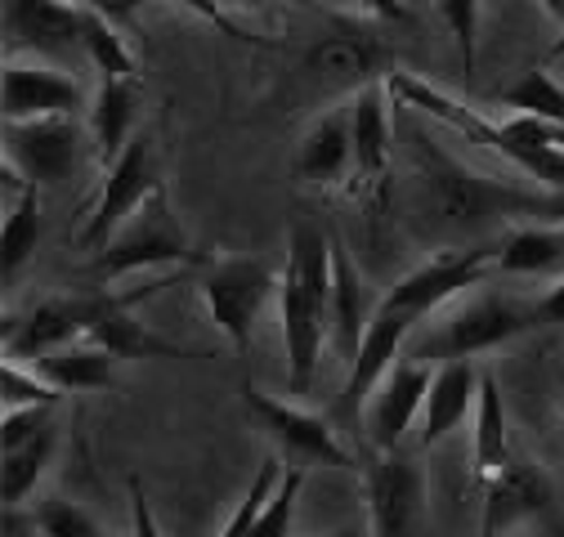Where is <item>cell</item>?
<instances>
[{
    "mask_svg": "<svg viewBox=\"0 0 564 537\" xmlns=\"http://www.w3.org/2000/svg\"><path fill=\"white\" fill-rule=\"evenodd\" d=\"M327 300H332V238L314 224H296L288 238L282 264V346H288V385L292 394H310L318 354L327 341Z\"/></svg>",
    "mask_w": 564,
    "mask_h": 537,
    "instance_id": "obj_1",
    "label": "cell"
},
{
    "mask_svg": "<svg viewBox=\"0 0 564 537\" xmlns=\"http://www.w3.org/2000/svg\"><path fill=\"white\" fill-rule=\"evenodd\" d=\"M542 327L538 300H520V296H502L488 292L475 296L466 305H457L444 322H435L431 331H421L416 341L408 346V359L421 363H448V359H475L484 350H498L516 336Z\"/></svg>",
    "mask_w": 564,
    "mask_h": 537,
    "instance_id": "obj_2",
    "label": "cell"
},
{
    "mask_svg": "<svg viewBox=\"0 0 564 537\" xmlns=\"http://www.w3.org/2000/svg\"><path fill=\"white\" fill-rule=\"evenodd\" d=\"M188 260H206L202 251H193L180 216L171 211L166 184L158 193H149L134 207V216L95 251V260L86 264L90 283H112L134 268H162V264H188Z\"/></svg>",
    "mask_w": 564,
    "mask_h": 537,
    "instance_id": "obj_3",
    "label": "cell"
},
{
    "mask_svg": "<svg viewBox=\"0 0 564 537\" xmlns=\"http://www.w3.org/2000/svg\"><path fill=\"white\" fill-rule=\"evenodd\" d=\"M180 278H162V283H144L134 292H104V287H86V292H67V296H50L45 305L32 309V318L10 336V354L14 359H41L50 350H63L95 331V322L104 314H112L121 300L130 296H158L162 287H175Z\"/></svg>",
    "mask_w": 564,
    "mask_h": 537,
    "instance_id": "obj_4",
    "label": "cell"
},
{
    "mask_svg": "<svg viewBox=\"0 0 564 537\" xmlns=\"http://www.w3.org/2000/svg\"><path fill=\"white\" fill-rule=\"evenodd\" d=\"M282 274L260 260V255H225V260H206L202 274V296L210 309V322H216L234 350L251 346V331L260 322V309L278 296Z\"/></svg>",
    "mask_w": 564,
    "mask_h": 537,
    "instance_id": "obj_5",
    "label": "cell"
},
{
    "mask_svg": "<svg viewBox=\"0 0 564 537\" xmlns=\"http://www.w3.org/2000/svg\"><path fill=\"white\" fill-rule=\"evenodd\" d=\"M416 175L426 184V197L431 207L453 220L457 229H479L488 220H502V216H516L520 207V193L498 184V179H479L470 175L466 166H457L448 153H440L431 140H421V153H416Z\"/></svg>",
    "mask_w": 564,
    "mask_h": 537,
    "instance_id": "obj_6",
    "label": "cell"
},
{
    "mask_svg": "<svg viewBox=\"0 0 564 537\" xmlns=\"http://www.w3.org/2000/svg\"><path fill=\"white\" fill-rule=\"evenodd\" d=\"M158 188H162V153H158V140H153V130H134L130 144L121 149V157L104 175L99 207H95L90 224L82 229V246L86 251H99L134 216L139 201H144L149 193H158Z\"/></svg>",
    "mask_w": 564,
    "mask_h": 537,
    "instance_id": "obj_7",
    "label": "cell"
},
{
    "mask_svg": "<svg viewBox=\"0 0 564 537\" xmlns=\"http://www.w3.org/2000/svg\"><path fill=\"white\" fill-rule=\"evenodd\" d=\"M368 524L377 537H399L426 524V465L403 448H372L368 465Z\"/></svg>",
    "mask_w": 564,
    "mask_h": 537,
    "instance_id": "obj_8",
    "label": "cell"
},
{
    "mask_svg": "<svg viewBox=\"0 0 564 537\" xmlns=\"http://www.w3.org/2000/svg\"><path fill=\"white\" fill-rule=\"evenodd\" d=\"M86 130L77 112H54L32 121H6V157L32 179V184H63L82 166Z\"/></svg>",
    "mask_w": 564,
    "mask_h": 537,
    "instance_id": "obj_9",
    "label": "cell"
},
{
    "mask_svg": "<svg viewBox=\"0 0 564 537\" xmlns=\"http://www.w3.org/2000/svg\"><path fill=\"white\" fill-rule=\"evenodd\" d=\"M488 268H498V246H466V251H440L435 260H426L412 274H403L386 296L381 305L408 314V318H426L435 314L444 300L462 296L466 287L484 283Z\"/></svg>",
    "mask_w": 564,
    "mask_h": 537,
    "instance_id": "obj_10",
    "label": "cell"
},
{
    "mask_svg": "<svg viewBox=\"0 0 564 537\" xmlns=\"http://www.w3.org/2000/svg\"><path fill=\"white\" fill-rule=\"evenodd\" d=\"M6 50H36L54 63L86 54V6L77 0H6Z\"/></svg>",
    "mask_w": 564,
    "mask_h": 537,
    "instance_id": "obj_11",
    "label": "cell"
},
{
    "mask_svg": "<svg viewBox=\"0 0 564 537\" xmlns=\"http://www.w3.org/2000/svg\"><path fill=\"white\" fill-rule=\"evenodd\" d=\"M242 403H247V413H251L282 448H288L292 457L318 461V465H336V470H359L355 452H349V448L336 439L332 421H323V417H314V413H305V408H292V403H278V398L260 394L251 381L242 385Z\"/></svg>",
    "mask_w": 564,
    "mask_h": 537,
    "instance_id": "obj_12",
    "label": "cell"
},
{
    "mask_svg": "<svg viewBox=\"0 0 564 537\" xmlns=\"http://www.w3.org/2000/svg\"><path fill=\"white\" fill-rule=\"evenodd\" d=\"M435 372L431 363L421 359H394L390 372L381 376L377 394L368 398V413H364V435H368V448H399L412 417L426 408V390H431Z\"/></svg>",
    "mask_w": 564,
    "mask_h": 537,
    "instance_id": "obj_13",
    "label": "cell"
},
{
    "mask_svg": "<svg viewBox=\"0 0 564 537\" xmlns=\"http://www.w3.org/2000/svg\"><path fill=\"white\" fill-rule=\"evenodd\" d=\"M377 296L364 278V268L355 264V255L345 251L340 238H332V300H327V341L340 350L345 363H355L364 331L377 314Z\"/></svg>",
    "mask_w": 564,
    "mask_h": 537,
    "instance_id": "obj_14",
    "label": "cell"
},
{
    "mask_svg": "<svg viewBox=\"0 0 564 537\" xmlns=\"http://www.w3.org/2000/svg\"><path fill=\"white\" fill-rule=\"evenodd\" d=\"M479 493H484V519H479L484 537H498V533L524 524L529 515H542L555 502L546 475L538 465H529L524 457H511L507 465L492 470Z\"/></svg>",
    "mask_w": 564,
    "mask_h": 537,
    "instance_id": "obj_15",
    "label": "cell"
},
{
    "mask_svg": "<svg viewBox=\"0 0 564 537\" xmlns=\"http://www.w3.org/2000/svg\"><path fill=\"white\" fill-rule=\"evenodd\" d=\"M296 179L310 188L355 184V125H349V108H332L310 125L296 153Z\"/></svg>",
    "mask_w": 564,
    "mask_h": 537,
    "instance_id": "obj_16",
    "label": "cell"
},
{
    "mask_svg": "<svg viewBox=\"0 0 564 537\" xmlns=\"http://www.w3.org/2000/svg\"><path fill=\"white\" fill-rule=\"evenodd\" d=\"M390 108L394 95L381 81L355 90L349 103V125H355V188H372L390 171Z\"/></svg>",
    "mask_w": 564,
    "mask_h": 537,
    "instance_id": "obj_17",
    "label": "cell"
},
{
    "mask_svg": "<svg viewBox=\"0 0 564 537\" xmlns=\"http://www.w3.org/2000/svg\"><path fill=\"white\" fill-rule=\"evenodd\" d=\"M86 90L63 67H6V121H32L54 112H82Z\"/></svg>",
    "mask_w": 564,
    "mask_h": 537,
    "instance_id": "obj_18",
    "label": "cell"
},
{
    "mask_svg": "<svg viewBox=\"0 0 564 537\" xmlns=\"http://www.w3.org/2000/svg\"><path fill=\"white\" fill-rule=\"evenodd\" d=\"M475 390H479V376H475L470 359L440 363V372L426 390V408H421V448H431L435 439H444L448 430L462 426V417L475 403Z\"/></svg>",
    "mask_w": 564,
    "mask_h": 537,
    "instance_id": "obj_19",
    "label": "cell"
},
{
    "mask_svg": "<svg viewBox=\"0 0 564 537\" xmlns=\"http://www.w3.org/2000/svg\"><path fill=\"white\" fill-rule=\"evenodd\" d=\"M32 368L54 381L63 394H82V390H112L117 385V354L104 350L99 341L82 336V341L63 346V350H50L41 359H32Z\"/></svg>",
    "mask_w": 564,
    "mask_h": 537,
    "instance_id": "obj_20",
    "label": "cell"
},
{
    "mask_svg": "<svg viewBox=\"0 0 564 537\" xmlns=\"http://www.w3.org/2000/svg\"><path fill=\"white\" fill-rule=\"evenodd\" d=\"M149 296H130V300H121L112 314H104L99 322H95V331H90V341H99L104 350H112L117 359H206V350L197 354V350H184V346H175V341H166V336H158V331H149L144 322H139L130 309L134 305H144Z\"/></svg>",
    "mask_w": 564,
    "mask_h": 537,
    "instance_id": "obj_21",
    "label": "cell"
},
{
    "mask_svg": "<svg viewBox=\"0 0 564 537\" xmlns=\"http://www.w3.org/2000/svg\"><path fill=\"white\" fill-rule=\"evenodd\" d=\"M377 67H381V50L355 36H327L310 50L305 58V73L318 77L323 86H368L377 81Z\"/></svg>",
    "mask_w": 564,
    "mask_h": 537,
    "instance_id": "obj_22",
    "label": "cell"
},
{
    "mask_svg": "<svg viewBox=\"0 0 564 537\" xmlns=\"http://www.w3.org/2000/svg\"><path fill=\"white\" fill-rule=\"evenodd\" d=\"M90 134L99 144V162L112 166L134 134V77H104L90 112Z\"/></svg>",
    "mask_w": 564,
    "mask_h": 537,
    "instance_id": "obj_23",
    "label": "cell"
},
{
    "mask_svg": "<svg viewBox=\"0 0 564 537\" xmlns=\"http://www.w3.org/2000/svg\"><path fill=\"white\" fill-rule=\"evenodd\" d=\"M516 452H511V439H507V408H502V394H498V381L492 372H479V413H475V484L484 489V480L492 475L498 465H507Z\"/></svg>",
    "mask_w": 564,
    "mask_h": 537,
    "instance_id": "obj_24",
    "label": "cell"
},
{
    "mask_svg": "<svg viewBox=\"0 0 564 537\" xmlns=\"http://www.w3.org/2000/svg\"><path fill=\"white\" fill-rule=\"evenodd\" d=\"M502 274H560L564 268V224H529L498 242Z\"/></svg>",
    "mask_w": 564,
    "mask_h": 537,
    "instance_id": "obj_25",
    "label": "cell"
},
{
    "mask_svg": "<svg viewBox=\"0 0 564 537\" xmlns=\"http://www.w3.org/2000/svg\"><path fill=\"white\" fill-rule=\"evenodd\" d=\"M36 238H41V184H28L10 207H6V233H0V268H6V283H14V274L32 260L36 251Z\"/></svg>",
    "mask_w": 564,
    "mask_h": 537,
    "instance_id": "obj_26",
    "label": "cell"
},
{
    "mask_svg": "<svg viewBox=\"0 0 564 537\" xmlns=\"http://www.w3.org/2000/svg\"><path fill=\"white\" fill-rule=\"evenodd\" d=\"M50 452H54V426H45L41 435H32V439L6 448V465H0V502H6L10 511H14L19 502H28V493L36 489L41 470H45V461H50Z\"/></svg>",
    "mask_w": 564,
    "mask_h": 537,
    "instance_id": "obj_27",
    "label": "cell"
},
{
    "mask_svg": "<svg viewBox=\"0 0 564 537\" xmlns=\"http://www.w3.org/2000/svg\"><path fill=\"white\" fill-rule=\"evenodd\" d=\"M86 54L99 67V77H139V63L126 50L117 23L99 10H86Z\"/></svg>",
    "mask_w": 564,
    "mask_h": 537,
    "instance_id": "obj_28",
    "label": "cell"
},
{
    "mask_svg": "<svg viewBox=\"0 0 564 537\" xmlns=\"http://www.w3.org/2000/svg\"><path fill=\"white\" fill-rule=\"evenodd\" d=\"M498 103H507L516 112H538L546 121H564V86L551 73H542V67H533V73H524L516 86H507L498 95Z\"/></svg>",
    "mask_w": 564,
    "mask_h": 537,
    "instance_id": "obj_29",
    "label": "cell"
},
{
    "mask_svg": "<svg viewBox=\"0 0 564 537\" xmlns=\"http://www.w3.org/2000/svg\"><path fill=\"white\" fill-rule=\"evenodd\" d=\"M0 398H6V408H28V403H54L63 398V390L54 381H45L41 372H23L14 363V354L6 359V368H0Z\"/></svg>",
    "mask_w": 564,
    "mask_h": 537,
    "instance_id": "obj_30",
    "label": "cell"
},
{
    "mask_svg": "<svg viewBox=\"0 0 564 537\" xmlns=\"http://www.w3.org/2000/svg\"><path fill=\"white\" fill-rule=\"evenodd\" d=\"M440 14L448 32L457 36L462 50V77L475 73V54H479V0H440Z\"/></svg>",
    "mask_w": 564,
    "mask_h": 537,
    "instance_id": "obj_31",
    "label": "cell"
},
{
    "mask_svg": "<svg viewBox=\"0 0 564 537\" xmlns=\"http://www.w3.org/2000/svg\"><path fill=\"white\" fill-rule=\"evenodd\" d=\"M301 489H305V465H288L282 470V480H278V489H273V497H269V506L256 519V533H288Z\"/></svg>",
    "mask_w": 564,
    "mask_h": 537,
    "instance_id": "obj_32",
    "label": "cell"
},
{
    "mask_svg": "<svg viewBox=\"0 0 564 537\" xmlns=\"http://www.w3.org/2000/svg\"><path fill=\"white\" fill-rule=\"evenodd\" d=\"M282 470H288V465H282L278 457H264L260 475L251 480V489H247L238 515L225 524V533H256V519H260V511L269 506V497H273V489H278V480H282Z\"/></svg>",
    "mask_w": 564,
    "mask_h": 537,
    "instance_id": "obj_33",
    "label": "cell"
},
{
    "mask_svg": "<svg viewBox=\"0 0 564 537\" xmlns=\"http://www.w3.org/2000/svg\"><path fill=\"white\" fill-rule=\"evenodd\" d=\"M32 528H41L50 537H95L99 533V524L86 511H77L73 502H63V497L41 502L36 515H32Z\"/></svg>",
    "mask_w": 564,
    "mask_h": 537,
    "instance_id": "obj_34",
    "label": "cell"
},
{
    "mask_svg": "<svg viewBox=\"0 0 564 537\" xmlns=\"http://www.w3.org/2000/svg\"><path fill=\"white\" fill-rule=\"evenodd\" d=\"M175 6H184V10H197L206 23H216L225 36H234V41H247V45H264V50H278V41H264V36H247L229 14H225V6L220 0H175Z\"/></svg>",
    "mask_w": 564,
    "mask_h": 537,
    "instance_id": "obj_35",
    "label": "cell"
},
{
    "mask_svg": "<svg viewBox=\"0 0 564 537\" xmlns=\"http://www.w3.org/2000/svg\"><path fill=\"white\" fill-rule=\"evenodd\" d=\"M516 216L533 220V224H564V188H551V193H520V207Z\"/></svg>",
    "mask_w": 564,
    "mask_h": 537,
    "instance_id": "obj_36",
    "label": "cell"
},
{
    "mask_svg": "<svg viewBox=\"0 0 564 537\" xmlns=\"http://www.w3.org/2000/svg\"><path fill=\"white\" fill-rule=\"evenodd\" d=\"M538 314H542V327L551 322V327H564V274L555 278V287L538 300Z\"/></svg>",
    "mask_w": 564,
    "mask_h": 537,
    "instance_id": "obj_37",
    "label": "cell"
},
{
    "mask_svg": "<svg viewBox=\"0 0 564 537\" xmlns=\"http://www.w3.org/2000/svg\"><path fill=\"white\" fill-rule=\"evenodd\" d=\"M77 6L99 10V14H108L112 23H130V6H126V0H77Z\"/></svg>",
    "mask_w": 564,
    "mask_h": 537,
    "instance_id": "obj_38",
    "label": "cell"
},
{
    "mask_svg": "<svg viewBox=\"0 0 564 537\" xmlns=\"http://www.w3.org/2000/svg\"><path fill=\"white\" fill-rule=\"evenodd\" d=\"M130 497H134V515H139V533H144V537H158V524L149 519V502H144V489H139V480H130Z\"/></svg>",
    "mask_w": 564,
    "mask_h": 537,
    "instance_id": "obj_39",
    "label": "cell"
},
{
    "mask_svg": "<svg viewBox=\"0 0 564 537\" xmlns=\"http://www.w3.org/2000/svg\"><path fill=\"white\" fill-rule=\"evenodd\" d=\"M364 6L372 14H381V19H390V23H408V10L399 6V0H364Z\"/></svg>",
    "mask_w": 564,
    "mask_h": 537,
    "instance_id": "obj_40",
    "label": "cell"
},
{
    "mask_svg": "<svg viewBox=\"0 0 564 537\" xmlns=\"http://www.w3.org/2000/svg\"><path fill=\"white\" fill-rule=\"evenodd\" d=\"M220 6H301V0H220Z\"/></svg>",
    "mask_w": 564,
    "mask_h": 537,
    "instance_id": "obj_41",
    "label": "cell"
},
{
    "mask_svg": "<svg viewBox=\"0 0 564 537\" xmlns=\"http://www.w3.org/2000/svg\"><path fill=\"white\" fill-rule=\"evenodd\" d=\"M555 58H564V19H560V36H555V45L546 50V63H555Z\"/></svg>",
    "mask_w": 564,
    "mask_h": 537,
    "instance_id": "obj_42",
    "label": "cell"
},
{
    "mask_svg": "<svg viewBox=\"0 0 564 537\" xmlns=\"http://www.w3.org/2000/svg\"><path fill=\"white\" fill-rule=\"evenodd\" d=\"M546 140L564 149V121H546Z\"/></svg>",
    "mask_w": 564,
    "mask_h": 537,
    "instance_id": "obj_43",
    "label": "cell"
},
{
    "mask_svg": "<svg viewBox=\"0 0 564 537\" xmlns=\"http://www.w3.org/2000/svg\"><path fill=\"white\" fill-rule=\"evenodd\" d=\"M538 6H542L551 19H564V0H538Z\"/></svg>",
    "mask_w": 564,
    "mask_h": 537,
    "instance_id": "obj_44",
    "label": "cell"
},
{
    "mask_svg": "<svg viewBox=\"0 0 564 537\" xmlns=\"http://www.w3.org/2000/svg\"><path fill=\"white\" fill-rule=\"evenodd\" d=\"M560 274H564V268H560Z\"/></svg>",
    "mask_w": 564,
    "mask_h": 537,
    "instance_id": "obj_45",
    "label": "cell"
}]
</instances>
